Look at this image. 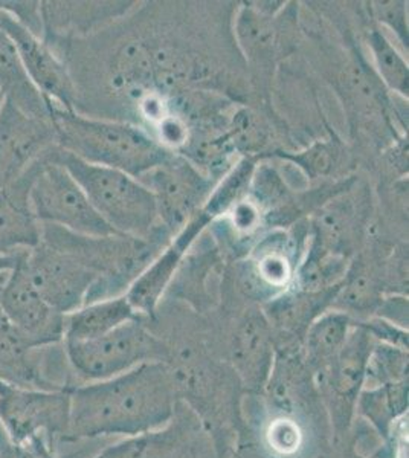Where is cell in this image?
I'll return each mask as SVG.
<instances>
[{
    "label": "cell",
    "instance_id": "1",
    "mask_svg": "<svg viewBox=\"0 0 409 458\" xmlns=\"http://www.w3.org/2000/svg\"><path fill=\"white\" fill-rule=\"evenodd\" d=\"M181 401L166 362H147L110 379L78 384L69 390L68 434L62 442L156 431L175 417Z\"/></svg>",
    "mask_w": 409,
    "mask_h": 458
},
{
    "label": "cell",
    "instance_id": "2",
    "mask_svg": "<svg viewBox=\"0 0 409 458\" xmlns=\"http://www.w3.org/2000/svg\"><path fill=\"white\" fill-rule=\"evenodd\" d=\"M58 148L81 161L142 176L170 159L171 153L147 131L121 121L104 120L51 107Z\"/></svg>",
    "mask_w": 409,
    "mask_h": 458
},
{
    "label": "cell",
    "instance_id": "3",
    "mask_svg": "<svg viewBox=\"0 0 409 458\" xmlns=\"http://www.w3.org/2000/svg\"><path fill=\"white\" fill-rule=\"evenodd\" d=\"M54 161L68 170L104 222L121 237H145L159 219L156 199L136 177L114 168L94 165L57 146Z\"/></svg>",
    "mask_w": 409,
    "mask_h": 458
},
{
    "label": "cell",
    "instance_id": "4",
    "mask_svg": "<svg viewBox=\"0 0 409 458\" xmlns=\"http://www.w3.org/2000/svg\"><path fill=\"white\" fill-rule=\"evenodd\" d=\"M77 384L110 379L147 362L171 360L170 349L150 334L140 318L83 343H63Z\"/></svg>",
    "mask_w": 409,
    "mask_h": 458
},
{
    "label": "cell",
    "instance_id": "5",
    "mask_svg": "<svg viewBox=\"0 0 409 458\" xmlns=\"http://www.w3.org/2000/svg\"><path fill=\"white\" fill-rule=\"evenodd\" d=\"M54 147L34 164L28 202L37 222L86 237H121L95 211L68 170L54 161Z\"/></svg>",
    "mask_w": 409,
    "mask_h": 458
},
{
    "label": "cell",
    "instance_id": "6",
    "mask_svg": "<svg viewBox=\"0 0 409 458\" xmlns=\"http://www.w3.org/2000/svg\"><path fill=\"white\" fill-rule=\"evenodd\" d=\"M374 343L367 330L354 323L337 358L313 379L337 438L347 434L352 427L356 402L365 386L368 358Z\"/></svg>",
    "mask_w": 409,
    "mask_h": 458
},
{
    "label": "cell",
    "instance_id": "7",
    "mask_svg": "<svg viewBox=\"0 0 409 458\" xmlns=\"http://www.w3.org/2000/svg\"><path fill=\"white\" fill-rule=\"evenodd\" d=\"M0 422L14 442L47 437L55 446L68 434L69 390H38L0 380Z\"/></svg>",
    "mask_w": 409,
    "mask_h": 458
},
{
    "label": "cell",
    "instance_id": "8",
    "mask_svg": "<svg viewBox=\"0 0 409 458\" xmlns=\"http://www.w3.org/2000/svg\"><path fill=\"white\" fill-rule=\"evenodd\" d=\"M23 271L52 308L68 315L81 308L98 276L66 250L40 242L19 256Z\"/></svg>",
    "mask_w": 409,
    "mask_h": 458
},
{
    "label": "cell",
    "instance_id": "9",
    "mask_svg": "<svg viewBox=\"0 0 409 458\" xmlns=\"http://www.w3.org/2000/svg\"><path fill=\"white\" fill-rule=\"evenodd\" d=\"M0 309L30 347L63 343L64 315L38 293L19 257L0 293Z\"/></svg>",
    "mask_w": 409,
    "mask_h": 458
},
{
    "label": "cell",
    "instance_id": "10",
    "mask_svg": "<svg viewBox=\"0 0 409 458\" xmlns=\"http://www.w3.org/2000/svg\"><path fill=\"white\" fill-rule=\"evenodd\" d=\"M138 181L155 196L159 219L171 229L187 224L213 187L192 164L173 155Z\"/></svg>",
    "mask_w": 409,
    "mask_h": 458
},
{
    "label": "cell",
    "instance_id": "11",
    "mask_svg": "<svg viewBox=\"0 0 409 458\" xmlns=\"http://www.w3.org/2000/svg\"><path fill=\"white\" fill-rule=\"evenodd\" d=\"M57 146L51 120H38L5 101L0 110V190Z\"/></svg>",
    "mask_w": 409,
    "mask_h": 458
},
{
    "label": "cell",
    "instance_id": "12",
    "mask_svg": "<svg viewBox=\"0 0 409 458\" xmlns=\"http://www.w3.org/2000/svg\"><path fill=\"white\" fill-rule=\"evenodd\" d=\"M0 28L10 36L28 79L49 106L55 109L73 110L75 90L62 58L54 53L42 37L34 36L2 11Z\"/></svg>",
    "mask_w": 409,
    "mask_h": 458
},
{
    "label": "cell",
    "instance_id": "13",
    "mask_svg": "<svg viewBox=\"0 0 409 458\" xmlns=\"http://www.w3.org/2000/svg\"><path fill=\"white\" fill-rule=\"evenodd\" d=\"M275 358L274 330L265 313L240 318L229 344V364L244 393L261 396Z\"/></svg>",
    "mask_w": 409,
    "mask_h": 458
},
{
    "label": "cell",
    "instance_id": "14",
    "mask_svg": "<svg viewBox=\"0 0 409 458\" xmlns=\"http://www.w3.org/2000/svg\"><path fill=\"white\" fill-rule=\"evenodd\" d=\"M211 217L208 214L196 213L187 224L182 226L176 239L164 250V254L158 257L135 282L132 283L129 291L125 292V300L129 301L133 312L141 317H153L161 301L162 295L170 284L175 272L181 266V261L196 240L197 235L202 233L208 224H211Z\"/></svg>",
    "mask_w": 409,
    "mask_h": 458
},
{
    "label": "cell",
    "instance_id": "15",
    "mask_svg": "<svg viewBox=\"0 0 409 458\" xmlns=\"http://www.w3.org/2000/svg\"><path fill=\"white\" fill-rule=\"evenodd\" d=\"M34 164L17 181L0 190V256H21L40 243L42 228L28 202Z\"/></svg>",
    "mask_w": 409,
    "mask_h": 458
},
{
    "label": "cell",
    "instance_id": "16",
    "mask_svg": "<svg viewBox=\"0 0 409 458\" xmlns=\"http://www.w3.org/2000/svg\"><path fill=\"white\" fill-rule=\"evenodd\" d=\"M140 318L124 295L83 304L64 315L63 343H83L104 336L123 324Z\"/></svg>",
    "mask_w": 409,
    "mask_h": 458
},
{
    "label": "cell",
    "instance_id": "17",
    "mask_svg": "<svg viewBox=\"0 0 409 458\" xmlns=\"http://www.w3.org/2000/svg\"><path fill=\"white\" fill-rule=\"evenodd\" d=\"M0 90L6 101L38 120H51V106L28 79L16 47L0 28Z\"/></svg>",
    "mask_w": 409,
    "mask_h": 458
},
{
    "label": "cell",
    "instance_id": "18",
    "mask_svg": "<svg viewBox=\"0 0 409 458\" xmlns=\"http://www.w3.org/2000/svg\"><path fill=\"white\" fill-rule=\"evenodd\" d=\"M353 326L354 319L341 310L324 312L309 326L302 338V356L313 379L337 358Z\"/></svg>",
    "mask_w": 409,
    "mask_h": 458
},
{
    "label": "cell",
    "instance_id": "19",
    "mask_svg": "<svg viewBox=\"0 0 409 458\" xmlns=\"http://www.w3.org/2000/svg\"><path fill=\"white\" fill-rule=\"evenodd\" d=\"M0 380L43 390L40 347H30L0 309Z\"/></svg>",
    "mask_w": 409,
    "mask_h": 458
},
{
    "label": "cell",
    "instance_id": "20",
    "mask_svg": "<svg viewBox=\"0 0 409 458\" xmlns=\"http://www.w3.org/2000/svg\"><path fill=\"white\" fill-rule=\"evenodd\" d=\"M408 380L363 388L356 402V412L363 417L384 442L389 443L394 423L408 412Z\"/></svg>",
    "mask_w": 409,
    "mask_h": 458
},
{
    "label": "cell",
    "instance_id": "21",
    "mask_svg": "<svg viewBox=\"0 0 409 458\" xmlns=\"http://www.w3.org/2000/svg\"><path fill=\"white\" fill-rule=\"evenodd\" d=\"M313 425L287 412L270 411L260 434V448L269 458H298L311 442Z\"/></svg>",
    "mask_w": 409,
    "mask_h": 458
},
{
    "label": "cell",
    "instance_id": "22",
    "mask_svg": "<svg viewBox=\"0 0 409 458\" xmlns=\"http://www.w3.org/2000/svg\"><path fill=\"white\" fill-rule=\"evenodd\" d=\"M408 350L389 344L374 343L367 364L365 386H387L408 380Z\"/></svg>",
    "mask_w": 409,
    "mask_h": 458
},
{
    "label": "cell",
    "instance_id": "23",
    "mask_svg": "<svg viewBox=\"0 0 409 458\" xmlns=\"http://www.w3.org/2000/svg\"><path fill=\"white\" fill-rule=\"evenodd\" d=\"M368 43L384 83L394 92L408 97V64L393 47V43L379 30L370 31Z\"/></svg>",
    "mask_w": 409,
    "mask_h": 458
},
{
    "label": "cell",
    "instance_id": "24",
    "mask_svg": "<svg viewBox=\"0 0 409 458\" xmlns=\"http://www.w3.org/2000/svg\"><path fill=\"white\" fill-rule=\"evenodd\" d=\"M254 172V162L249 159L239 162V165L225 177V181L214 190L213 193L209 194L202 208L203 213L214 219L220 214L226 213L229 208H233L235 203H239L243 199V194L251 187Z\"/></svg>",
    "mask_w": 409,
    "mask_h": 458
},
{
    "label": "cell",
    "instance_id": "25",
    "mask_svg": "<svg viewBox=\"0 0 409 458\" xmlns=\"http://www.w3.org/2000/svg\"><path fill=\"white\" fill-rule=\"evenodd\" d=\"M0 11L21 27L43 38L42 2L37 0H0Z\"/></svg>",
    "mask_w": 409,
    "mask_h": 458
},
{
    "label": "cell",
    "instance_id": "26",
    "mask_svg": "<svg viewBox=\"0 0 409 458\" xmlns=\"http://www.w3.org/2000/svg\"><path fill=\"white\" fill-rule=\"evenodd\" d=\"M285 159L296 162L300 167L306 170L311 177L321 176L327 174L332 168L335 162V148L327 144H316L309 150L300 155H283Z\"/></svg>",
    "mask_w": 409,
    "mask_h": 458
},
{
    "label": "cell",
    "instance_id": "27",
    "mask_svg": "<svg viewBox=\"0 0 409 458\" xmlns=\"http://www.w3.org/2000/svg\"><path fill=\"white\" fill-rule=\"evenodd\" d=\"M378 10L379 19L387 23L391 30L397 32L402 42H408V28H406V14H405V4L399 2H380Z\"/></svg>",
    "mask_w": 409,
    "mask_h": 458
},
{
    "label": "cell",
    "instance_id": "28",
    "mask_svg": "<svg viewBox=\"0 0 409 458\" xmlns=\"http://www.w3.org/2000/svg\"><path fill=\"white\" fill-rule=\"evenodd\" d=\"M233 225L234 228L249 234L252 233L260 225V207L254 200H244L242 199L239 203L233 207Z\"/></svg>",
    "mask_w": 409,
    "mask_h": 458
},
{
    "label": "cell",
    "instance_id": "29",
    "mask_svg": "<svg viewBox=\"0 0 409 458\" xmlns=\"http://www.w3.org/2000/svg\"><path fill=\"white\" fill-rule=\"evenodd\" d=\"M159 124H161V140H164V147L166 144L168 146H181L187 140V131H185V127H183L181 121L166 116Z\"/></svg>",
    "mask_w": 409,
    "mask_h": 458
},
{
    "label": "cell",
    "instance_id": "30",
    "mask_svg": "<svg viewBox=\"0 0 409 458\" xmlns=\"http://www.w3.org/2000/svg\"><path fill=\"white\" fill-rule=\"evenodd\" d=\"M229 458H269L265 451L260 448V445L252 440H246L235 446Z\"/></svg>",
    "mask_w": 409,
    "mask_h": 458
},
{
    "label": "cell",
    "instance_id": "31",
    "mask_svg": "<svg viewBox=\"0 0 409 458\" xmlns=\"http://www.w3.org/2000/svg\"><path fill=\"white\" fill-rule=\"evenodd\" d=\"M5 95L2 94V90H0V110H2V107H4V105H5Z\"/></svg>",
    "mask_w": 409,
    "mask_h": 458
},
{
    "label": "cell",
    "instance_id": "32",
    "mask_svg": "<svg viewBox=\"0 0 409 458\" xmlns=\"http://www.w3.org/2000/svg\"><path fill=\"white\" fill-rule=\"evenodd\" d=\"M354 458H356V457H354ZM358 458H359V457H358Z\"/></svg>",
    "mask_w": 409,
    "mask_h": 458
}]
</instances>
